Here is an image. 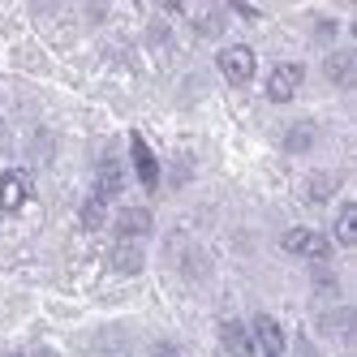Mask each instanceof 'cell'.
Here are the masks:
<instances>
[{
	"instance_id": "1",
	"label": "cell",
	"mask_w": 357,
	"mask_h": 357,
	"mask_svg": "<svg viewBox=\"0 0 357 357\" xmlns=\"http://www.w3.org/2000/svg\"><path fill=\"white\" fill-rule=\"evenodd\" d=\"M301 78H305V69H301L297 61L275 65V69H271V78H267V95H271V104H289V99L301 91Z\"/></svg>"
},
{
	"instance_id": "2",
	"label": "cell",
	"mask_w": 357,
	"mask_h": 357,
	"mask_svg": "<svg viewBox=\"0 0 357 357\" xmlns=\"http://www.w3.org/2000/svg\"><path fill=\"white\" fill-rule=\"evenodd\" d=\"M220 73H224L233 86H245V82L254 78V52H250L245 43L224 47V52H220Z\"/></svg>"
},
{
	"instance_id": "3",
	"label": "cell",
	"mask_w": 357,
	"mask_h": 357,
	"mask_svg": "<svg viewBox=\"0 0 357 357\" xmlns=\"http://www.w3.org/2000/svg\"><path fill=\"white\" fill-rule=\"evenodd\" d=\"M280 245H284L289 254H301V259H327V254H331L327 237H323V233H314V228H289Z\"/></svg>"
},
{
	"instance_id": "4",
	"label": "cell",
	"mask_w": 357,
	"mask_h": 357,
	"mask_svg": "<svg viewBox=\"0 0 357 357\" xmlns=\"http://www.w3.org/2000/svg\"><path fill=\"white\" fill-rule=\"evenodd\" d=\"M130 155H134V168H138V181H142L146 190H155V185H160V160H155V151L146 146L142 134L130 138Z\"/></svg>"
},
{
	"instance_id": "5",
	"label": "cell",
	"mask_w": 357,
	"mask_h": 357,
	"mask_svg": "<svg viewBox=\"0 0 357 357\" xmlns=\"http://www.w3.org/2000/svg\"><path fill=\"white\" fill-rule=\"evenodd\" d=\"M26 198H31L26 172H5V176H0V207H5V211H22Z\"/></svg>"
},
{
	"instance_id": "6",
	"label": "cell",
	"mask_w": 357,
	"mask_h": 357,
	"mask_svg": "<svg viewBox=\"0 0 357 357\" xmlns=\"http://www.w3.org/2000/svg\"><path fill=\"white\" fill-rule=\"evenodd\" d=\"M254 340H259V349L267 357H280L284 353V331H280V323L271 314H254Z\"/></svg>"
},
{
	"instance_id": "7",
	"label": "cell",
	"mask_w": 357,
	"mask_h": 357,
	"mask_svg": "<svg viewBox=\"0 0 357 357\" xmlns=\"http://www.w3.org/2000/svg\"><path fill=\"white\" fill-rule=\"evenodd\" d=\"M151 233V211L146 207H125L121 215H116V237L121 241H138V237H146Z\"/></svg>"
},
{
	"instance_id": "8",
	"label": "cell",
	"mask_w": 357,
	"mask_h": 357,
	"mask_svg": "<svg viewBox=\"0 0 357 357\" xmlns=\"http://www.w3.org/2000/svg\"><path fill=\"white\" fill-rule=\"evenodd\" d=\"M220 340H224V349L233 353V357H254V340H250V331H245L237 319L220 323Z\"/></svg>"
},
{
	"instance_id": "9",
	"label": "cell",
	"mask_w": 357,
	"mask_h": 357,
	"mask_svg": "<svg viewBox=\"0 0 357 357\" xmlns=\"http://www.w3.org/2000/svg\"><path fill=\"white\" fill-rule=\"evenodd\" d=\"M327 78L336 86H353L357 82V52H336L327 56Z\"/></svg>"
},
{
	"instance_id": "10",
	"label": "cell",
	"mask_w": 357,
	"mask_h": 357,
	"mask_svg": "<svg viewBox=\"0 0 357 357\" xmlns=\"http://www.w3.org/2000/svg\"><path fill=\"white\" fill-rule=\"evenodd\" d=\"M121 185H125V176H121V164L116 160H104L99 164V185H95V198H116L121 194Z\"/></svg>"
},
{
	"instance_id": "11",
	"label": "cell",
	"mask_w": 357,
	"mask_h": 357,
	"mask_svg": "<svg viewBox=\"0 0 357 357\" xmlns=\"http://www.w3.org/2000/svg\"><path fill=\"white\" fill-rule=\"evenodd\" d=\"M112 267L125 271V275L138 271V267H142V250H138V241H121V245L112 250Z\"/></svg>"
},
{
	"instance_id": "12",
	"label": "cell",
	"mask_w": 357,
	"mask_h": 357,
	"mask_svg": "<svg viewBox=\"0 0 357 357\" xmlns=\"http://www.w3.org/2000/svg\"><path fill=\"white\" fill-rule=\"evenodd\" d=\"M336 241L340 245H357V207L353 202L340 207V215H336Z\"/></svg>"
},
{
	"instance_id": "13",
	"label": "cell",
	"mask_w": 357,
	"mask_h": 357,
	"mask_svg": "<svg viewBox=\"0 0 357 357\" xmlns=\"http://www.w3.org/2000/svg\"><path fill=\"white\" fill-rule=\"evenodd\" d=\"M336 185H340V181H336L331 172H319V176H310V198L323 202V198H331V190H336Z\"/></svg>"
},
{
	"instance_id": "14",
	"label": "cell",
	"mask_w": 357,
	"mask_h": 357,
	"mask_svg": "<svg viewBox=\"0 0 357 357\" xmlns=\"http://www.w3.org/2000/svg\"><path fill=\"white\" fill-rule=\"evenodd\" d=\"M310 142H314V130H310V125H297V130H289V138H284L289 151H310Z\"/></svg>"
},
{
	"instance_id": "15",
	"label": "cell",
	"mask_w": 357,
	"mask_h": 357,
	"mask_svg": "<svg viewBox=\"0 0 357 357\" xmlns=\"http://www.w3.org/2000/svg\"><path fill=\"white\" fill-rule=\"evenodd\" d=\"M82 224H86V228H99V224H104V198H91L86 207H82Z\"/></svg>"
},
{
	"instance_id": "16",
	"label": "cell",
	"mask_w": 357,
	"mask_h": 357,
	"mask_svg": "<svg viewBox=\"0 0 357 357\" xmlns=\"http://www.w3.org/2000/svg\"><path fill=\"white\" fill-rule=\"evenodd\" d=\"M155 357H181V353H176V349H168V344H164V349H160Z\"/></svg>"
},
{
	"instance_id": "17",
	"label": "cell",
	"mask_w": 357,
	"mask_h": 357,
	"mask_svg": "<svg viewBox=\"0 0 357 357\" xmlns=\"http://www.w3.org/2000/svg\"><path fill=\"white\" fill-rule=\"evenodd\" d=\"M5 357H17V353H5Z\"/></svg>"
}]
</instances>
